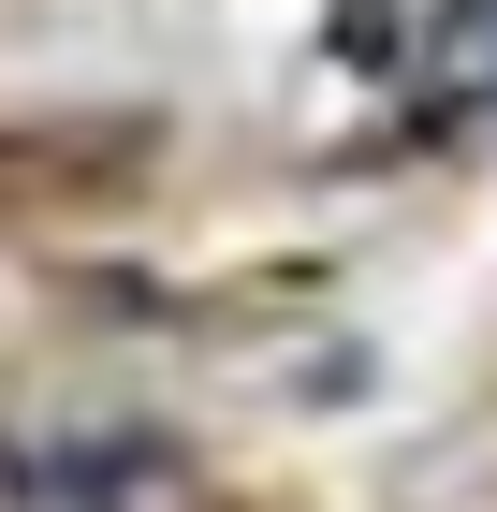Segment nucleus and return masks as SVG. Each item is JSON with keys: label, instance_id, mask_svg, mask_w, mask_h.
<instances>
[{"label": "nucleus", "instance_id": "f257e3e1", "mask_svg": "<svg viewBox=\"0 0 497 512\" xmlns=\"http://www.w3.org/2000/svg\"><path fill=\"white\" fill-rule=\"evenodd\" d=\"M132 483H161V439H74V454H30L44 512H132Z\"/></svg>", "mask_w": 497, "mask_h": 512}]
</instances>
